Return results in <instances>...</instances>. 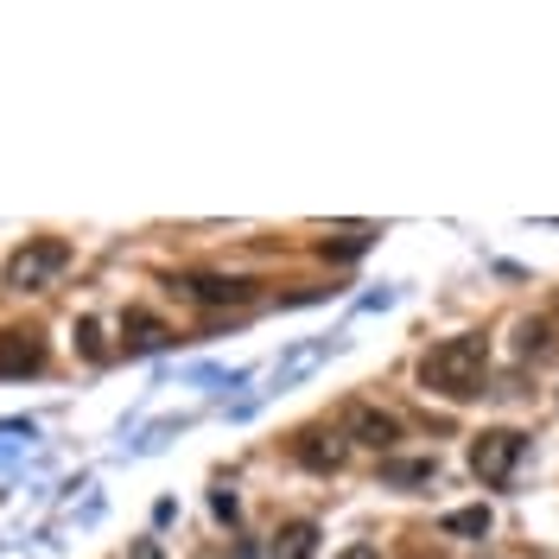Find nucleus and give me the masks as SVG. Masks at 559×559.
I'll return each mask as SVG.
<instances>
[{"label":"nucleus","instance_id":"1","mask_svg":"<svg viewBox=\"0 0 559 559\" xmlns=\"http://www.w3.org/2000/svg\"><path fill=\"white\" fill-rule=\"evenodd\" d=\"M484 369H489V344L477 331H464V337H445L419 362V382L432 388V394H445V401H471L484 388Z\"/></svg>","mask_w":559,"mask_h":559},{"label":"nucleus","instance_id":"2","mask_svg":"<svg viewBox=\"0 0 559 559\" xmlns=\"http://www.w3.org/2000/svg\"><path fill=\"white\" fill-rule=\"evenodd\" d=\"M522 452H527V439L515 426H489V432L471 439V471H477L484 484H509L515 464H522Z\"/></svg>","mask_w":559,"mask_h":559},{"label":"nucleus","instance_id":"3","mask_svg":"<svg viewBox=\"0 0 559 559\" xmlns=\"http://www.w3.org/2000/svg\"><path fill=\"white\" fill-rule=\"evenodd\" d=\"M64 261H70V248L51 242V236H45V242H26L13 261H7V286H13V293H38L45 280L64 274Z\"/></svg>","mask_w":559,"mask_h":559},{"label":"nucleus","instance_id":"4","mask_svg":"<svg viewBox=\"0 0 559 559\" xmlns=\"http://www.w3.org/2000/svg\"><path fill=\"white\" fill-rule=\"evenodd\" d=\"M349 439H356V445H369V452H394L401 419L382 414V407H356V414H349Z\"/></svg>","mask_w":559,"mask_h":559},{"label":"nucleus","instance_id":"5","mask_svg":"<svg viewBox=\"0 0 559 559\" xmlns=\"http://www.w3.org/2000/svg\"><path fill=\"white\" fill-rule=\"evenodd\" d=\"M45 362V344L33 331H0V376H33Z\"/></svg>","mask_w":559,"mask_h":559},{"label":"nucleus","instance_id":"6","mask_svg":"<svg viewBox=\"0 0 559 559\" xmlns=\"http://www.w3.org/2000/svg\"><path fill=\"white\" fill-rule=\"evenodd\" d=\"M185 293H191L198 306H242V299H248V280H223V274H191V280H185Z\"/></svg>","mask_w":559,"mask_h":559},{"label":"nucleus","instance_id":"7","mask_svg":"<svg viewBox=\"0 0 559 559\" xmlns=\"http://www.w3.org/2000/svg\"><path fill=\"white\" fill-rule=\"evenodd\" d=\"M299 464H306V471H337V464H344V439H337V432H306V439H299Z\"/></svg>","mask_w":559,"mask_h":559},{"label":"nucleus","instance_id":"8","mask_svg":"<svg viewBox=\"0 0 559 559\" xmlns=\"http://www.w3.org/2000/svg\"><path fill=\"white\" fill-rule=\"evenodd\" d=\"M318 554V522H286L274 534V559H312Z\"/></svg>","mask_w":559,"mask_h":559},{"label":"nucleus","instance_id":"9","mask_svg":"<svg viewBox=\"0 0 559 559\" xmlns=\"http://www.w3.org/2000/svg\"><path fill=\"white\" fill-rule=\"evenodd\" d=\"M439 477V457H388L382 464V484L407 489V484H432Z\"/></svg>","mask_w":559,"mask_h":559},{"label":"nucleus","instance_id":"10","mask_svg":"<svg viewBox=\"0 0 559 559\" xmlns=\"http://www.w3.org/2000/svg\"><path fill=\"white\" fill-rule=\"evenodd\" d=\"M121 337H128V349H159L166 344V324L153 312H128L121 318Z\"/></svg>","mask_w":559,"mask_h":559},{"label":"nucleus","instance_id":"11","mask_svg":"<svg viewBox=\"0 0 559 559\" xmlns=\"http://www.w3.org/2000/svg\"><path fill=\"white\" fill-rule=\"evenodd\" d=\"M439 527L445 534H489V509H452Z\"/></svg>","mask_w":559,"mask_h":559},{"label":"nucleus","instance_id":"12","mask_svg":"<svg viewBox=\"0 0 559 559\" xmlns=\"http://www.w3.org/2000/svg\"><path fill=\"white\" fill-rule=\"evenodd\" d=\"M554 349V324H522V356H547Z\"/></svg>","mask_w":559,"mask_h":559},{"label":"nucleus","instance_id":"13","mask_svg":"<svg viewBox=\"0 0 559 559\" xmlns=\"http://www.w3.org/2000/svg\"><path fill=\"white\" fill-rule=\"evenodd\" d=\"M369 236H376V229H344V242H324V261H331V254H337V261H344V254H362Z\"/></svg>","mask_w":559,"mask_h":559},{"label":"nucleus","instance_id":"14","mask_svg":"<svg viewBox=\"0 0 559 559\" xmlns=\"http://www.w3.org/2000/svg\"><path fill=\"white\" fill-rule=\"evenodd\" d=\"M76 337H83V356H103V324H96V318H83Z\"/></svg>","mask_w":559,"mask_h":559},{"label":"nucleus","instance_id":"15","mask_svg":"<svg viewBox=\"0 0 559 559\" xmlns=\"http://www.w3.org/2000/svg\"><path fill=\"white\" fill-rule=\"evenodd\" d=\"M337 559H382L376 547H349V554H337Z\"/></svg>","mask_w":559,"mask_h":559}]
</instances>
